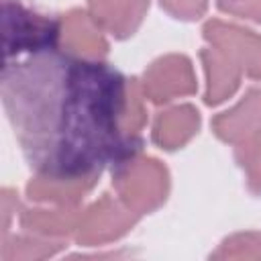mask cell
Here are the masks:
<instances>
[{"label": "cell", "instance_id": "1", "mask_svg": "<svg viewBox=\"0 0 261 261\" xmlns=\"http://www.w3.org/2000/svg\"><path fill=\"white\" fill-rule=\"evenodd\" d=\"M0 96L29 167L82 179L124 165L141 143L122 130L126 80L110 63L57 47V24L4 2Z\"/></svg>", "mask_w": 261, "mask_h": 261}]
</instances>
